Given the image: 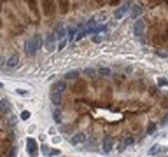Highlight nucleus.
Returning <instances> with one entry per match:
<instances>
[{"mask_svg":"<svg viewBox=\"0 0 168 157\" xmlns=\"http://www.w3.org/2000/svg\"><path fill=\"white\" fill-rule=\"evenodd\" d=\"M77 77H81V70H70V72H67V74L63 75V80H65V82L76 80Z\"/></svg>","mask_w":168,"mask_h":157,"instance_id":"9b49d317","label":"nucleus"},{"mask_svg":"<svg viewBox=\"0 0 168 157\" xmlns=\"http://www.w3.org/2000/svg\"><path fill=\"white\" fill-rule=\"evenodd\" d=\"M2 87H4V84H2V82H0V89H2Z\"/></svg>","mask_w":168,"mask_h":157,"instance_id":"72a5a7b5","label":"nucleus"},{"mask_svg":"<svg viewBox=\"0 0 168 157\" xmlns=\"http://www.w3.org/2000/svg\"><path fill=\"white\" fill-rule=\"evenodd\" d=\"M56 37H54V33L51 32V33H47V35H46V39H44V46H46V49L49 51H56Z\"/></svg>","mask_w":168,"mask_h":157,"instance_id":"7ed1b4c3","label":"nucleus"},{"mask_svg":"<svg viewBox=\"0 0 168 157\" xmlns=\"http://www.w3.org/2000/svg\"><path fill=\"white\" fill-rule=\"evenodd\" d=\"M42 46H44V37L40 33H35L25 40V54L28 58H34V56H37V52L40 51Z\"/></svg>","mask_w":168,"mask_h":157,"instance_id":"f257e3e1","label":"nucleus"},{"mask_svg":"<svg viewBox=\"0 0 168 157\" xmlns=\"http://www.w3.org/2000/svg\"><path fill=\"white\" fill-rule=\"evenodd\" d=\"M61 152H60L58 149H53V150H49V154H47V157H54V155H60Z\"/></svg>","mask_w":168,"mask_h":157,"instance_id":"a878e982","label":"nucleus"},{"mask_svg":"<svg viewBox=\"0 0 168 157\" xmlns=\"http://www.w3.org/2000/svg\"><path fill=\"white\" fill-rule=\"evenodd\" d=\"M16 94H19V96H28L30 93L26 91V89H16Z\"/></svg>","mask_w":168,"mask_h":157,"instance_id":"bb28decb","label":"nucleus"},{"mask_svg":"<svg viewBox=\"0 0 168 157\" xmlns=\"http://www.w3.org/2000/svg\"><path fill=\"white\" fill-rule=\"evenodd\" d=\"M77 32H79V30H77V26H67V40H68V44H70V42H74Z\"/></svg>","mask_w":168,"mask_h":157,"instance_id":"ddd939ff","label":"nucleus"},{"mask_svg":"<svg viewBox=\"0 0 168 157\" xmlns=\"http://www.w3.org/2000/svg\"><path fill=\"white\" fill-rule=\"evenodd\" d=\"M161 124H168V114L163 117V122H161Z\"/></svg>","mask_w":168,"mask_h":157,"instance_id":"473e14b6","label":"nucleus"},{"mask_svg":"<svg viewBox=\"0 0 168 157\" xmlns=\"http://www.w3.org/2000/svg\"><path fill=\"white\" fill-rule=\"evenodd\" d=\"M40 150H42V154H44V155H47V154H49V145H46V143H42L40 145Z\"/></svg>","mask_w":168,"mask_h":157,"instance_id":"393cba45","label":"nucleus"},{"mask_svg":"<svg viewBox=\"0 0 168 157\" xmlns=\"http://www.w3.org/2000/svg\"><path fill=\"white\" fill-rule=\"evenodd\" d=\"M68 84L65 80H56V82L51 86V93H56V94H63V93L67 91Z\"/></svg>","mask_w":168,"mask_h":157,"instance_id":"20e7f679","label":"nucleus"},{"mask_svg":"<svg viewBox=\"0 0 168 157\" xmlns=\"http://www.w3.org/2000/svg\"><path fill=\"white\" fill-rule=\"evenodd\" d=\"M144 28H145V25H144L142 19H137L133 25V33L137 35V37H142L144 35Z\"/></svg>","mask_w":168,"mask_h":157,"instance_id":"9d476101","label":"nucleus"},{"mask_svg":"<svg viewBox=\"0 0 168 157\" xmlns=\"http://www.w3.org/2000/svg\"><path fill=\"white\" fill-rule=\"evenodd\" d=\"M91 40L95 42V44H98V42H102V37L100 35H91Z\"/></svg>","mask_w":168,"mask_h":157,"instance_id":"c85d7f7f","label":"nucleus"},{"mask_svg":"<svg viewBox=\"0 0 168 157\" xmlns=\"http://www.w3.org/2000/svg\"><path fill=\"white\" fill-rule=\"evenodd\" d=\"M26 149H28V154H30V157H37L39 155V147H37V141L34 140V138H26Z\"/></svg>","mask_w":168,"mask_h":157,"instance_id":"0eeeda50","label":"nucleus"},{"mask_svg":"<svg viewBox=\"0 0 168 157\" xmlns=\"http://www.w3.org/2000/svg\"><path fill=\"white\" fill-rule=\"evenodd\" d=\"M124 72H126V74H131V72H133V66H126Z\"/></svg>","mask_w":168,"mask_h":157,"instance_id":"2f4dec72","label":"nucleus"},{"mask_svg":"<svg viewBox=\"0 0 168 157\" xmlns=\"http://www.w3.org/2000/svg\"><path fill=\"white\" fill-rule=\"evenodd\" d=\"M156 54H158L160 58H168V54H166V52H161V51H156Z\"/></svg>","mask_w":168,"mask_h":157,"instance_id":"7c9ffc66","label":"nucleus"},{"mask_svg":"<svg viewBox=\"0 0 168 157\" xmlns=\"http://www.w3.org/2000/svg\"><path fill=\"white\" fill-rule=\"evenodd\" d=\"M81 74L84 77H88V79H93V77H96V68H91V66H88V68H84Z\"/></svg>","mask_w":168,"mask_h":157,"instance_id":"2eb2a0df","label":"nucleus"},{"mask_svg":"<svg viewBox=\"0 0 168 157\" xmlns=\"http://www.w3.org/2000/svg\"><path fill=\"white\" fill-rule=\"evenodd\" d=\"M114 145H116V140H114V138H112V136H109V134H107V136H105V138H103V143H102V147H103V154H110V150L114 149Z\"/></svg>","mask_w":168,"mask_h":157,"instance_id":"39448f33","label":"nucleus"},{"mask_svg":"<svg viewBox=\"0 0 168 157\" xmlns=\"http://www.w3.org/2000/svg\"><path fill=\"white\" fill-rule=\"evenodd\" d=\"M109 30V26L107 25H96L95 28H93V35H100V33H105Z\"/></svg>","mask_w":168,"mask_h":157,"instance_id":"dca6fc26","label":"nucleus"},{"mask_svg":"<svg viewBox=\"0 0 168 157\" xmlns=\"http://www.w3.org/2000/svg\"><path fill=\"white\" fill-rule=\"evenodd\" d=\"M18 65H19V56H18V54H12V56H9V58L5 59V68H7V70L18 68Z\"/></svg>","mask_w":168,"mask_h":157,"instance_id":"1a4fd4ad","label":"nucleus"},{"mask_svg":"<svg viewBox=\"0 0 168 157\" xmlns=\"http://www.w3.org/2000/svg\"><path fill=\"white\" fill-rule=\"evenodd\" d=\"M114 17H116V19H123V14H121V12H119V11H116V12H114Z\"/></svg>","mask_w":168,"mask_h":157,"instance_id":"c756f323","label":"nucleus"},{"mask_svg":"<svg viewBox=\"0 0 168 157\" xmlns=\"http://www.w3.org/2000/svg\"><path fill=\"white\" fill-rule=\"evenodd\" d=\"M84 141H86V134H84L82 131H77L74 133L70 138H68V143L72 145V147H77V145H82Z\"/></svg>","mask_w":168,"mask_h":157,"instance_id":"f03ea898","label":"nucleus"},{"mask_svg":"<svg viewBox=\"0 0 168 157\" xmlns=\"http://www.w3.org/2000/svg\"><path fill=\"white\" fill-rule=\"evenodd\" d=\"M166 86H168V80L163 79V77H160V79H158V87H166Z\"/></svg>","mask_w":168,"mask_h":157,"instance_id":"b1692460","label":"nucleus"},{"mask_svg":"<svg viewBox=\"0 0 168 157\" xmlns=\"http://www.w3.org/2000/svg\"><path fill=\"white\" fill-rule=\"evenodd\" d=\"M67 46H68V40H67V39H65V40H60L58 44H56V51H63Z\"/></svg>","mask_w":168,"mask_h":157,"instance_id":"4be33fe9","label":"nucleus"},{"mask_svg":"<svg viewBox=\"0 0 168 157\" xmlns=\"http://www.w3.org/2000/svg\"><path fill=\"white\" fill-rule=\"evenodd\" d=\"M53 119H54L56 124H61V112H60V108H53Z\"/></svg>","mask_w":168,"mask_h":157,"instance_id":"a211bd4d","label":"nucleus"},{"mask_svg":"<svg viewBox=\"0 0 168 157\" xmlns=\"http://www.w3.org/2000/svg\"><path fill=\"white\" fill-rule=\"evenodd\" d=\"M21 119H23V121H28V119H30V112H28V110L21 112Z\"/></svg>","mask_w":168,"mask_h":157,"instance_id":"cd10ccee","label":"nucleus"},{"mask_svg":"<svg viewBox=\"0 0 168 157\" xmlns=\"http://www.w3.org/2000/svg\"><path fill=\"white\" fill-rule=\"evenodd\" d=\"M86 35H88V32H86V28H84V30H81V32H77L76 39H74V42H76V40H82V39L86 37Z\"/></svg>","mask_w":168,"mask_h":157,"instance_id":"5701e85b","label":"nucleus"},{"mask_svg":"<svg viewBox=\"0 0 168 157\" xmlns=\"http://www.w3.org/2000/svg\"><path fill=\"white\" fill-rule=\"evenodd\" d=\"M156 129H158V126L154 124V122H149V124H147V129H145V133H147V134H154V131H156Z\"/></svg>","mask_w":168,"mask_h":157,"instance_id":"412c9836","label":"nucleus"},{"mask_svg":"<svg viewBox=\"0 0 168 157\" xmlns=\"http://www.w3.org/2000/svg\"><path fill=\"white\" fill-rule=\"evenodd\" d=\"M131 5H133L131 2H123V4H121V7H119L118 11L123 14V16H126V14H130V12H131Z\"/></svg>","mask_w":168,"mask_h":157,"instance_id":"4468645a","label":"nucleus"},{"mask_svg":"<svg viewBox=\"0 0 168 157\" xmlns=\"http://www.w3.org/2000/svg\"><path fill=\"white\" fill-rule=\"evenodd\" d=\"M133 143H135V138H133V136H126V138H123V140L119 141V145H118L119 152H123V150H126L128 147H131Z\"/></svg>","mask_w":168,"mask_h":157,"instance_id":"6e6552de","label":"nucleus"},{"mask_svg":"<svg viewBox=\"0 0 168 157\" xmlns=\"http://www.w3.org/2000/svg\"><path fill=\"white\" fill-rule=\"evenodd\" d=\"M96 74L102 75V77H110V75H112V70H110V68H107V66H102V68H98V70H96Z\"/></svg>","mask_w":168,"mask_h":157,"instance_id":"f3484780","label":"nucleus"},{"mask_svg":"<svg viewBox=\"0 0 168 157\" xmlns=\"http://www.w3.org/2000/svg\"><path fill=\"white\" fill-rule=\"evenodd\" d=\"M0 99H2V96H0Z\"/></svg>","mask_w":168,"mask_h":157,"instance_id":"f704fd0d","label":"nucleus"},{"mask_svg":"<svg viewBox=\"0 0 168 157\" xmlns=\"http://www.w3.org/2000/svg\"><path fill=\"white\" fill-rule=\"evenodd\" d=\"M49 98H51V103H53V108H60V107H61V94L51 93Z\"/></svg>","mask_w":168,"mask_h":157,"instance_id":"f8f14e48","label":"nucleus"},{"mask_svg":"<svg viewBox=\"0 0 168 157\" xmlns=\"http://www.w3.org/2000/svg\"><path fill=\"white\" fill-rule=\"evenodd\" d=\"M160 152H161V145H152L151 149L147 150V154H149V155H158Z\"/></svg>","mask_w":168,"mask_h":157,"instance_id":"6ab92c4d","label":"nucleus"},{"mask_svg":"<svg viewBox=\"0 0 168 157\" xmlns=\"http://www.w3.org/2000/svg\"><path fill=\"white\" fill-rule=\"evenodd\" d=\"M54 37H56V40H65V39H67V28H65V26L61 25V23H58V25L54 26Z\"/></svg>","mask_w":168,"mask_h":157,"instance_id":"423d86ee","label":"nucleus"},{"mask_svg":"<svg viewBox=\"0 0 168 157\" xmlns=\"http://www.w3.org/2000/svg\"><path fill=\"white\" fill-rule=\"evenodd\" d=\"M131 11H133V12H131V16H133L135 19H138L140 12H142V7H140V5H133V7H131Z\"/></svg>","mask_w":168,"mask_h":157,"instance_id":"aec40b11","label":"nucleus"}]
</instances>
